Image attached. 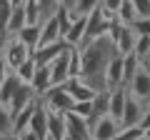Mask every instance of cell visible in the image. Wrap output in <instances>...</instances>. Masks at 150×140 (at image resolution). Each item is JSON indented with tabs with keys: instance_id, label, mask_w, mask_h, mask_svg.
Here are the masks:
<instances>
[{
	"instance_id": "6da1fadb",
	"label": "cell",
	"mask_w": 150,
	"mask_h": 140,
	"mask_svg": "<svg viewBox=\"0 0 150 140\" xmlns=\"http://www.w3.org/2000/svg\"><path fill=\"white\" fill-rule=\"evenodd\" d=\"M78 55H80V78L85 85H90L95 93H103L108 90L105 85V68L110 63L112 55H118L115 50V43H112L108 35L103 38H95V40H88L78 48Z\"/></svg>"
},
{
	"instance_id": "7a4b0ae2",
	"label": "cell",
	"mask_w": 150,
	"mask_h": 140,
	"mask_svg": "<svg viewBox=\"0 0 150 140\" xmlns=\"http://www.w3.org/2000/svg\"><path fill=\"white\" fill-rule=\"evenodd\" d=\"M110 20H112V15H110L103 5H98L95 10H90V13L85 15V38H83V43L108 35V30H110ZM83 43H80V45H83ZM80 45H78V48H80Z\"/></svg>"
},
{
	"instance_id": "3957f363",
	"label": "cell",
	"mask_w": 150,
	"mask_h": 140,
	"mask_svg": "<svg viewBox=\"0 0 150 140\" xmlns=\"http://www.w3.org/2000/svg\"><path fill=\"white\" fill-rule=\"evenodd\" d=\"M40 103H43L50 113H63V115L70 113V110H73V105H75L73 95L65 90V85H50L48 90L40 95Z\"/></svg>"
},
{
	"instance_id": "277c9868",
	"label": "cell",
	"mask_w": 150,
	"mask_h": 140,
	"mask_svg": "<svg viewBox=\"0 0 150 140\" xmlns=\"http://www.w3.org/2000/svg\"><path fill=\"white\" fill-rule=\"evenodd\" d=\"M125 90H128V95H133L135 100H140L143 105H148V100H150V68L148 65L140 63V68L135 70V75L128 80Z\"/></svg>"
},
{
	"instance_id": "5b68a950",
	"label": "cell",
	"mask_w": 150,
	"mask_h": 140,
	"mask_svg": "<svg viewBox=\"0 0 150 140\" xmlns=\"http://www.w3.org/2000/svg\"><path fill=\"white\" fill-rule=\"evenodd\" d=\"M30 58H33V53L18 38H5V43H3V63L8 65V70L15 73V70L20 68L25 60H30Z\"/></svg>"
},
{
	"instance_id": "8992f818",
	"label": "cell",
	"mask_w": 150,
	"mask_h": 140,
	"mask_svg": "<svg viewBox=\"0 0 150 140\" xmlns=\"http://www.w3.org/2000/svg\"><path fill=\"white\" fill-rule=\"evenodd\" d=\"M70 48H73V45L65 38H58V40H53V43H48V45H40V48L33 53V60H35V65H50L58 55H63L65 50H70Z\"/></svg>"
},
{
	"instance_id": "52a82bcc",
	"label": "cell",
	"mask_w": 150,
	"mask_h": 140,
	"mask_svg": "<svg viewBox=\"0 0 150 140\" xmlns=\"http://www.w3.org/2000/svg\"><path fill=\"white\" fill-rule=\"evenodd\" d=\"M145 105L140 100H135L133 95L125 98V108H123V115H120V130H128V128H138L140 123V115H143Z\"/></svg>"
},
{
	"instance_id": "ba28073f",
	"label": "cell",
	"mask_w": 150,
	"mask_h": 140,
	"mask_svg": "<svg viewBox=\"0 0 150 140\" xmlns=\"http://www.w3.org/2000/svg\"><path fill=\"white\" fill-rule=\"evenodd\" d=\"M65 138L68 140H93L85 118H80L75 113H65Z\"/></svg>"
},
{
	"instance_id": "9c48e42d",
	"label": "cell",
	"mask_w": 150,
	"mask_h": 140,
	"mask_svg": "<svg viewBox=\"0 0 150 140\" xmlns=\"http://www.w3.org/2000/svg\"><path fill=\"white\" fill-rule=\"evenodd\" d=\"M48 70H50V85H65V80L73 78L70 75V50H65L63 55H58L48 65Z\"/></svg>"
},
{
	"instance_id": "30bf717a",
	"label": "cell",
	"mask_w": 150,
	"mask_h": 140,
	"mask_svg": "<svg viewBox=\"0 0 150 140\" xmlns=\"http://www.w3.org/2000/svg\"><path fill=\"white\" fill-rule=\"evenodd\" d=\"M35 100H38V95H35V90L30 88V83H20V88H18V90L13 93V98L8 100V110L15 115V113H20L23 108L33 105Z\"/></svg>"
},
{
	"instance_id": "8fae6325",
	"label": "cell",
	"mask_w": 150,
	"mask_h": 140,
	"mask_svg": "<svg viewBox=\"0 0 150 140\" xmlns=\"http://www.w3.org/2000/svg\"><path fill=\"white\" fill-rule=\"evenodd\" d=\"M28 130L35 133L40 140L48 138V108H45L40 98L35 100V108H33V115H30V123H28Z\"/></svg>"
},
{
	"instance_id": "7c38bea8",
	"label": "cell",
	"mask_w": 150,
	"mask_h": 140,
	"mask_svg": "<svg viewBox=\"0 0 150 140\" xmlns=\"http://www.w3.org/2000/svg\"><path fill=\"white\" fill-rule=\"evenodd\" d=\"M118 133H120V125H118V120H112L110 115H103V118L90 128V138L93 140H115Z\"/></svg>"
},
{
	"instance_id": "4fadbf2b",
	"label": "cell",
	"mask_w": 150,
	"mask_h": 140,
	"mask_svg": "<svg viewBox=\"0 0 150 140\" xmlns=\"http://www.w3.org/2000/svg\"><path fill=\"white\" fill-rule=\"evenodd\" d=\"M105 85H108V90L125 88L123 85V55H112L110 58V63L105 68Z\"/></svg>"
},
{
	"instance_id": "5bb4252c",
	"label": "cell",
	"mask_w": 150,
	"mask_h": 140,
	"mask_svg": "<svg viewBox=\"0 0 150 140\" xmlns=\"http://www.w3.org/2000/svg\"><path fill=\"white\" fill-rule=\"evenodd\" d=\"M108 98H110V95H108V90L95 93V95H93V100H90V115L85 118L88 128H93L103 115H108Z\"/></svg>"
},
{
	"instance_id": "9a60e30c",
	"label": "cell",
	"mask_w": 150,
	"mask_h": 140,
	"mask_svg": "<svg viewBox=\"0 0 150 140\" xmlns=\"http://www.w3.org/2000/svg\"><path fill=\"white\" fill-rule=\"evenodd\" d=\"M108 115L112 120L120 123V115H123V108H125V98H128V90L125 88H115V90H108Z\"/></svg>"
},
{
	"instance_id": "2e32d148",
	"label": "cell",
	"mask_w": 150,
	"mask_h": 140,
	"mask_svg": "<svg viewBox=\"0 0 150 140\" xmlns=\"http://www.w3.org/2000/svg\"><path fill=\"white\" fill-rule=\"evenodd\" d=\"M65 90L73 95V100H75V103H78V100H93V95H95V90H93L90 85H85V83H83L78 75L65 80Z\"/></svg>"
},
{
	"instance_id": "e0dca14e",
	"label": "cell",
	"mask_w": 150,
	"mask_h": 140,
	"mask_svg": "<svg viewBox=\"0 0 150 140\" xmlns=\"http://www.w3.org/2000/svg\"><path fill=\"white\" fill-rule=\"evenodd\" d=\"M60 38V23H58V15H50L40 23V45H48L53 40ZM38 45V48H40Z\"/></svg>"
},
{
	"instance_id": "ac0fdd59",
	"label": "cell",
	"mask_w": 150,
	"mask_h": 140,
	"mask_svg": "<svg viewBox=\"0 0 150 140\" xmlns=\"http://www.w3.org/2000/svg\"><path fill=\"white\" fill-rule=\"evenodd\" d=\"M15 38L20 40V43L25 45L30 53H35L38 45H40V25H23L20 30H18Z\"/></svg>"
},
{
	"instance_id": "d6986e66",
	"label": "cell",
	"mask_w": 150,
	"mask_h": 140,
	"mask_svg": "<svg viewBox=\"0 0 150 140\" xmlns=\"http://www.w3.org/2000/svg\"><path fill=\"white\" fill-rule=\"evenodd\" d=\"M63 38L68 40L73 48H78V45L83 43V38H85V15H75V20L70 23L68 33H65Z\"/></svg>"
},
{
	"instance_id": "ffe728a7",
	"label": "cell",
	"mask_w": 150,
	"mask_h": 140,
	"mask_svg": "<svg viewBox=\"0 0 150 140\" xmlns=\"http://www.w3.org/2000/svg\"><path fill=\"white\" fill-rule=\"evenodd\" d=\"M30 88L35 90L38 98L50 88V70H48V65H35V75H33V80H30Z\"/></svg>"
},
{
	"instance_id": "44dd1931",
	"label": "cell",
	"mask_w": 150,
	"mask_h": 140,
	"mask_svg": "<svg viewBox=\"0 0 150 140\" xmlns=\"http://www.w3.org/2000/svg\"><path fill=\"white\" fill-rule=\"evenodd\" d=\"M48 138L65 140V115L63 113H50L48 110Z\"/></svg>"
},
{
	"instance_id": "7402d4cb",
	"label": "cell",
	"mask_w": 150,
	"mask_h": 140,
	"mask_svg": "<svg viewBox=\"0 0 150 140\" xmlns=\"http://www.w3.org/2000/svg\"><path fill=\"white\" fill-rule=\"evenodd\" d=\"M20 78L15 75V73H13V70H8V75H5V80H3V85H0V103H3V105H8V100H10L13 98V93L18 90V88H20Z\"/></svg>"
},
{
	"instance_id": "603a6c76",
	"label": "cell",
	"mask_w": 150,
	"mask_h": 140,
	"mask_svg": "<svg viewBox=\"0 0 150 140\" xmlns=\"http://www.w3.org/2000/svg\"><path fill=\"white\" fill-rule=\"evenodd\" d=\"M115 20L123 23V25H133L135 20H138V10H135L133 0H123L118 5V10H115Z\"/></svg>"
},
{
	"instance_id": "cb8c5ba5",
	"label": "cell",
	"mask_w": 150,
	"mask_h": 140,
	"mask_svg": "<svg viewBox=\"0 0 150 140\" xmlns=\"http://www.w3.org/2000/svg\"><path fill=\"white\" fill-rule=\"evenodd\" d=\"M33 108H35V103L23 108L20 113L13 115V135H20L23 130H28V123H30V115H33Z\"/></svg>"
},
{
	"instance_id": "d4e9b609",
	"label": "cell",
	"mask_w": 150,
	"mask_h": 140,
	"mask_svg": "<svg viewBox=\"0 0 150 140\" xmlns=\"http://www.w3.org/2000/svg\"><path fill=\"white\" fill-rule=\"evenodd\" d=\"M25 25V13H23V5L13 8L10 10V20H8V38H15L18 30Z\"/></svg>"
},
{
	"instance_id": "484cf974",
	"label": "cell",
	"mask_w": 150,
	"mask_h": 140,
	"mask_svg": "<svg viewBox=\"0 0 150 140\" xmlns=\"http://www.w3.org/2000/svg\"><path fill=\"white\" fill-rule=\"evenodd\" d=\"M140 68V58L135 53L123 55V85H128V80L135 75V70Z\"/></svg>"
},
{
	"instance_id": "4316f807",
	"label": "cell",
	"mask_w": 150,
	"mask_h": 140,
	"mask_svg": "<svg viewBox=\"0 0 150 140\" xmlns=\"http://www.w3.org/2000/svg\"><path fill=\"white\" fill-rule=\"evenodd\" d=\"M100 3L103 0H73V3L68 5V10L73 13V15H88V13L95 10Z\"/></svg>"
},
{
	"instance_id": "83f0119b",
	"label": "cell",
	"mask_w": 150,
	"mask_h": 140,
	"mask_svg": "<svg viewBox=\"0 0 150 140\" xmlns=\"http://www.w3.org/2000/svg\"><path fill=\"white\" fill-rule=\"evenodd\" d=\"M13 135V113L8 110V105L0 103V138H10Z\"/></svg>"
},
{
	"instance_id": "f1b7e54d",
	"label": "cell",
	"mask_w": 150,
	"mask_h": 140,
	"mask_svg": "<svg viewBox=\"0 0 150 140\" xmlns=\"http://www.w3.org/2000/svg\"><path fill=\"white\" fill-rule=\"evenodd\" d=\"M10 0H0V40L8 38V20H10Z\"/></svg>"
},
{
	"instance_id": "f546056e",
	"label": "cell",
	"mask_w": 150,
	"mask_h": 140,
	"mask_svg": "<svg viewBox=\"0 0 150 140\" xmlns=\"http://www.w3.org/2000/svg\"><path fill=\"white\" fill-rule=\"evenodd\" d=\"M60 5H63V0H38V8H40V20L55 15V10H58Z\"/></svg>"
},
{
	"instance_id": "4dcf8cb0",
	"label": "cell",
	"mask_w": 150,
	"mask_h": 140,
	"mask_svg": "<svg viewBox=\"0 0 150 140\" xmlns=\"http://www.w3.org/2000/svg\"><path fill=\"white\" fill-rule=\"evenodd\" d=\"M15 75L20 78L23 83H30V80H33V75H35V60H33V58H30V60H25V63H23L20 68L15 70Z\"/></svg>"
},
{
	"instance_id": "1f68e13d",
	"label": "cell",
	"mask_w": 150,
	"mask_h": 140,
	"mask_svg": "<svg viewBox=\"0 0 150 140\" xmlns=\"http://www.w3.org/2000/svg\"><path fill=\"white\" fill-rule=\"evenodd\" d=\"M133 53L140 58V63L148 58V53H150V38H148V35H138V40H135V50H133Z\"/></svg>"
},
{
	"instance_id": "d6a6232c",
	"label": "cell",
	"mask_w": 150,
	"mask_h": 140,
	"mask_svg": "<svg viewBox=\"0 0 150 140\" xmlns=\"http://www.w3.org/2000/svg\"><path fill=\"white\" fill-rule=\"evenodd\" d=\"M115 140H143V130L140 128H128V130H120L115 135Z\"/></svg>"
},
{
	"instance_id": "836d02e7",
	"label": "cell",
	"mask_w": 150,
	"mask_h": 140,
	"mask_svg": "<svg viewBox=\"0 0 150 140\" xmlns=\"http://www.w3.org/2000/svg\"><path fill=\"white\" fill-rule=\"evenodd\" d=\"M130 28H133L138 35H148V38H150V18H138Z\"/></svg>"
},
{
	"instance_id": "e575fe53",
	"label": "cell",
	"mask_w": 150,
	"mask_h": 140,
	"mask_svg": "<svg viewBox=\"0 0 150 140\" xmlns=\"http://www.w3.org/2000/svg\"><path fill=\"white\" fill-rule=\"evenodd\" d=\"M70 113H75V115H80V118H88L90 115V100H78L73 105V110Z\"/></svg>"
},
{
	"instance_id": "d590c367",
	"label": "cell",
	"mask_w": 150,
	"mask_h": 140,
	"mask_svg": "<svg viewBox=\"0 0 150 140\" xmlns=\"http://www.w3.org/2000/svg\"><path fill=\"white\" fill-rule=\"evenodd\" d=\"M135 10H138V18H150V0H133Z\"/></svg>"
},
{
	"instance_id": "8d00e7d4",
	"label": "cell",
	"mask_w": 150,
	"mask_h": 140,
	"mask_svg": "<svg viewBox=\"0 0 150 140\" xmlns=\"http://www.w3.org/2000/svg\"><path fill=\"white\" fill-rule=\"evenodd\" d=\"M138 128L143 130V133H145V130H150V108H145V110H143V115H140V123H138Z\"/></svg>"
},
{
	"instance_id": "74e56055",
	"label": "cell",
	"mask_w": 150,
	"mask_h": 140,
	"mask_svg": "<svg viewBox=\"0 0 150 140\" xmlns=\"http://www.w3.org/2000/svg\"><path fill=\"white\" fill-rule=\"evenodd\" d=\"M120 3H123V0H103L100 5L105 8V10L110 13V15H115V10H118V5H120Z\"/></svg>"
},
{
	"instance_id": "f35d334b",
	"label": "cell",
	"mask_w": 150,
	"mask_h": 140,
	"mask_svg": "<svg viewBox=\"0 0 150 140\" xmlns=\"http://www.w3.org/2000/svg\"><path fill=\"white\" fill-rule=\"evenodd\" d=\"M15 138H18V140H40L35 133H30V130H23V133H20V135H15Z\"/></svg>"
},
{
	"instance_id": "ab89813d",
	"label": "cell",
	"mask_w": 150,
	"mask_h": 140,
	"mask_svg": "<svg viewBox=\"0 0 150 140\" xmlns=\"http://www.w3.org/2000/svg\"><path fill=\"white\" fill-rule=\"evenodd\" d=\"M5 75H8V65L3 63V58H0V85H3V80H5Z\"/></svg>"
},
{
	"instance_id": "60d3db41",
	"label": "cell",
	"mask_w": 150,
	"mask_h": 140,
	"mask_svg": "<svg viewBox=\"0 0 150 140\" xmlns=\"http://www.w3.org/2000/svg\"><path fill=\"white\" fill-rule=\"evenodd\" d=\"M143 140H150V130H145V133H143Z\"/></svg>"
},
{
	"instance_id": "b9f144b4",
	"label": "cell",
	"mask_w": 150,
	"mask_h": 140,
	"mask_svg": "<svg viewBox=\"0 0 150 140\" xmlns=\"http://www.w3.org/2000/svg\"><path fill=\"white\" fill-rule=\"evenodd\" d=\"M143 65H148V68H150V53H148V58L143 60Z\"/></svg>"
},
{
	"instance_id": "7bdbcfd3",
	"label": "cell",
	"mask_w": 150,
	"mask_h": 140,
	"mask_svg": "<svg viewBox=\"0 0 150 140\" xmlns=\"http://www.w3.org/2000/svg\"><path fill=\"white\" fill-rule=\"evenodd\" d=\"M3 43H5V40H0V58H3Z\"/></svg>"
},
{
	"instance_id": "ee69618b",
	"label": "cell",
	"mask_w": 150,
	"mask_h": 140,
	"mask_svg": "<svg viewBox=\"0 0 150 140\" xmlns=\"http://www.w3.org/2000/svg\"><path fill=\"white\" fill-rule=\"evenodd\" d=\"M8 140H18V138H15V135H10V138H8Z\"/></svg>"
},
{
	"instance_id": "f6af8a7d",
	"label": "cell",
	"mask_w": 150,
	"mask_h": 140,
	"mask_svg": "<svg viewBox=\"0 0 150 140\" xmlns=\"http://www.w3.org/2000/svg\"><path fill=\"white\" fill-rule=\"evenodd\" d=\"M145 108H150V100H148V105H145Z\"/></svg>"
},
{
	"instance_id": "bcb514c9",
	"label": "cell",
	"mask_w": 150,
	"mask_h": 140,
	"mask_svg": "<svg viewBox=\"0 0 150 140\" xmlns=\"http://www.w3.org/2000/svg\"><path fill=\"white\" fill-rule=\"evenodd\" d=\"M0 140H8V138H0Z\"/></svg>"
},
{
	"instance_id": "7dc6e473",
	"label": "cell",
	"mask_w": 150,
	"mask_h": 140,
	"mask_svg": "<svg viewBox=\"0 0 150 140\" xmlns=\"http://www.w3.org/2000/svg\"><path fill=\"white\" fill-rule=\"evenodd\" d=\"M45 140H53V138H45Z\"/></svg>"
},
{
	"instance_id": "c3c4849f",
	"label": "cell",
	"mask_w": 150,
	"mask_h": 140,
	"mask_svg": "<svg viewBox=\"0 0 150 140\" xmlns=\"http://www.w3.org/2000/svg\"><path fill=\"white\" fill-rule=\"evenodd\" d=\"M65 140H68V138H65Z\"/></svg>"
}]
</instances>
